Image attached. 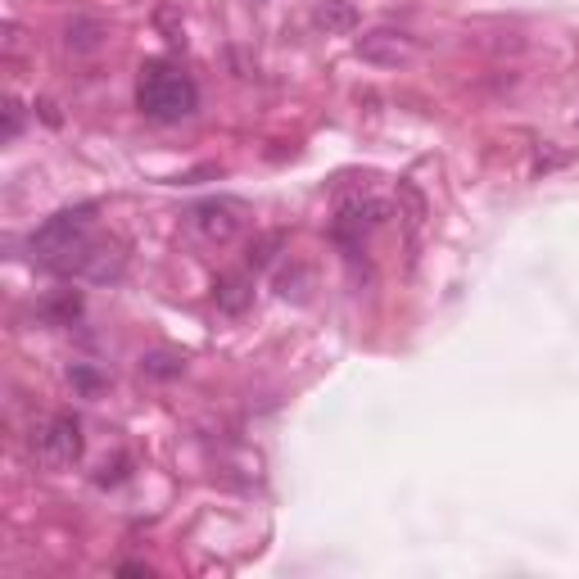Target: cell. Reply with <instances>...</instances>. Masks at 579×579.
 <instances>
[{
	"label": "cell",
	"instance_id": "d6986e66",
	"mask_svg": "<svg viewBox=\"0 0 579 579\" xmlns=\"http://www.w3.org/2000/svg\"><path fill=\"white\" fill-rule=\"evenodd\" d=\"M118 570H123V575H145V579L154 575V570L145 566V561H127V566H118Z\"/></svg>",
	"mask_w": 579,
	"mask_h": 579
},
{
	"label": "cell",
	"instance_id": "4fadbf2b",
	"mask_svg": "<svg viewBox=\"0 0 579 579\" xmlns=\"http://www.w3.org/2000/svg\"><path fill=\"white\" fill-rule=\"evenodd\" d=\"M141 376H150V380H177V376H186V353H177V349H150V353H141Z\"/></svg>",
	"mask_w": 579,
	"mask_h": 579
},
{
	"label": "cell",
	"instance_id": "52a82bcc",
	"mask_svg": "<svg viewBox=\"0 0 579 579\" xmlns=\"http://www.w3.org/2000/svg\"><path fill=\"white\" fill-rule=\"evenodd\" d=\"M394 204H399V227H403V236H408V263L417 267V245H421V231H426L430 204L417 181H399V186H394Z\"/></svg>",
	"mask_w": 579,
	"mask_h": 579
},
{
	"label": "cell",
	"instance_id": "6da1fadb",
	"mask_svg": "<svg viewBox=\"0 0 579 579\" xmlns=\"http://www.w3.org/2000/svg\"><path fill=\"white\" fill-rule=\"evenodd\" d=\"M91 222H95V204H77V209L46 218L32 231V258L55 267V272H77L86 245H91Z\"/></svg>",
	"mask_w": 579,
	"mask_h": 579
},
{
	"label": "cell",
	"instance_id": "ba28073f",
	"mask_svg": "<svg viewBox=\"0 0 579 579\" xmlns=\"http://www.w3.org/2000/svg\"><path fill=\"white\" fill-rule=\"evenodd\" d=\"M123 272H127V254L118 245H109V240H91L82 263H77V276H82V281H95V285L118 281Z\"/></svg>",
	"mask_w": 579,
	"mask_h": 579
},
{
	"label": "cell",
	"instance_id": "8992f818",
	"mask_svg": "<svg viewBox=\"0 0 579 579\" xmlns=\"http://www.w3.org/2000/svg\"><path fill=\"white\" fill-rule=\"evenodd\" d=\"M353 50H358L362 64L399 68V64H408L417 46H412V37H408V32H399V28H371V32H362V37L353 41Z\"/></svg>",
	"mask_w": 579,
	"mask_h": 579
},
{
	"label": "cell",
	"instance_id": "8fae6325",
	"mask_svg": "<svg viewBox=\"0 0 579 579\" xmlns=\"http://www.w3.org/2000/svg\"><path fill=\"white\" fill-rule=\"evenodd\" d=\"M313 23L322 32H331V37H349V32H358L362 14L353 0H317L313 5Z\"/></svg>",
	"mask_w": 579,
	"mask_h": 579
},
{
	"label": "cell",
	"instance_id": "2e32d148",
	"mask_svg": "<svg viewBox=\"0 0 579 579\" xmlns=\"http://www.w3.org/2000/svg\"><path fill=\"white\" fill-rule=\"evenodd\" d=\"M68 380H73L82 394L105 390V376H100V371H91V367H82V362H77V367H68Z\"/></svg>",
	"mask_w": 579,
	"mask_h": 579
},
{
	"label": "cell",
	"instance_id": "277c9868",
	"mask_svg": "<svg viewBox=\"0 0 579 579\" xmlns=\"http://www.w3.org/2000/svg\"><path fill=\"white\" fill-rule=\"evenodd\" d=\"M390 222V204L376 200V195H344L340 204H335V227L331 236L340 240L349 254H358L362 240H367V231L385 227Z\"/></svg>",
	"mask_w": 579,
	"mask_h": 579
},
{
	"label": "cell",
	"instance_id": "5b68a950",
	"mask_svg": "<svg viewBox=\"0 0 579 579\" xmlns=\"http://www.w3.org/2000/svg\"><path fill=\"white\" fill-rule=\"evenodd\" d=\"M190 227L209 245H231L240 236V227H245V209L231 200H200L190 209Z\"/></svg>",
	"mask_w": 579,
	"mask_h": 579
},
{
	"label": "cell",
	"instance_id": "e0dca14e",
	"mask_svg": "<svg viewBox=\"0 0 579 579\" xmlns=\"http://www.w3.org/2000/svg\"><path fill=\"white\" fill-rule=\"evenodd\" d=\"M127 466H132V457H114V462H105L100 466V475H95V485L105 489V485H118V480H127Z\"/></svg>",
	"mask_w": 579,
	"mask_h": 579
},
{
	"label": "cell",
	"instance_id": "ac0fdd59",
	"mask_svg": "<svg viewBox=\"0 0 579 579\" xmlns=\"http://www.w3.org/2000/svg\"><path fill=\"white\" fill-rule=\"evenodd\" d=\"M19 132H23V105L10 95V100H5V141H14Z\"/></svg>",
	"mask_w": 579,
	"mask_h": 579
},
{
	"label": "cell",
	"instance_id": "3957f363",
	"mask_svg": "<svg viewBox=\"0 0 579 579\" xmlns=\"http://www.w3.org/2000/svg\"><path fill=\"white\" fill-rule=\"evenodd\" d=\"M28 448L46 471H68L73 462H82V448H86L82 421H77L73 412H55V417H46V421L32 426Z\"/></svg>",
	"mask_w": 579,
	"mask_h": 579
},
{
	"label": "cell",
	"instance_id": "7c38bea8",
	"mask_svg": "<svg viewBox=\"0 0 579 579\" xmlns=\"http://www.w3.org/2000/svg\"><path fill=\"white\" fill-rule=\"evenodd\" d=\"M37 313H41V322H50V326H73L77 317H82V295H77V290H55V295H46L37 304Z\"/></svg>",
	"mask_w": 579,
	"mask_h": 579
},
{
	"label": "cell",
	"instance_id": "5bb4252c",
	"mask_svg": "<svg viewBox=\"0 0 579 579\" xmlns=\"http://www.w3.org/2000/svg\"><path fill=\"white\" fill-rule=\"evenodd\" d=\"M281 249H285V231H263V236L249 245V267H254V272L258 267H272Z\"/></svg>",
	"mask_w": 579,
	"mask_h": 579
},
{
	"label": "cell",
	"instance_id": "30bf717a",
	"mask_svg": "<svg viewBox=\"0 0 579 579\" xmlns=\"http://www.w3.org/2000/svg\"><path fill=\"white\" fill-rule=\"evenodd\" d=\"M109 46V28L100 19H73L64 28V50L68 55H77V59H86V55H100V50Z\"/></svg>",
	"mask_w": 579,
	"mask_h": 579
},
{
	"label": "cell",
	"instance_id": "7a4b0ae2",
	"mask_svg": "<svg viewBox=\"0 0 579 579\" xmlns=\"http://www.w3.org/2000/svg\"><path fill=\"white\" fill-rule=\"evenodd\" d=\"M136 105H141L145 118L154 123H181V118L195 114L200 105V91L186 73L168 64H145L141 68V86H136Z\"/></svg>",
	"mask_w": 579,
	"mask_h": 579
},
{
	"label": "cell",
	"instance_id": "9c48e42d",
	"mask_svg": "<svg viewBox=\"0 0 579 579\" xmlns=\"http://www.w3.org/2000/svg\"><path fill=\"white\" fill-rule=\"evenodd\" d=\"M213 304H218V313L227 317H240L254 308V276L249 272H222L218 285H213Z\"/></svg>",
	"mask_w": 579,
	"mask_h": 579
},
{
	"label": "cell",
	"instance_id": "9a60e30c",
	"mask_svg": "<svg viewBox=\"0 0 579 579\" xmlns=\"http://www.w3.org/2000/svg\"><path fill=\"white\" fill-rule=\"evenodd\" d=\"M23 50H28V32H23L19 23H5V28H0V55H5V59H19Z\"/></svg>",
	"mask_w": 579,
	"mask_h": 579
}]
</instances>
